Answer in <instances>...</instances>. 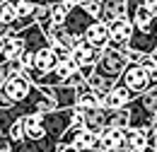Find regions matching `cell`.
<instances>
[{"label":"cell","instance_id":"obj_1","mask_svg":"<svg viewBox=\"0 0 157 152\" xmlns=\"http://www.w3.org/2000/svg\"><path fill=\"white\" fill-rule=\"evenodd\" d=\"M126 109H128V114H131V128H140V131H152V128H155L157 94L152 89L133 97Z\"/></svg>","mask_w":157,"mask_h":152},{"label":"cell","instance_id":"obj_8","mask_svg":"<svg viewBox=\"0 0 157 152\" xmlns=\"http://www.w3.org/2000/svg\"><path fill=\"white\" fill-rule=\"evenodd\" d=\"M99 150L101 152H126V131L106 128L99 133Z\"/></svg>","mask_w":157,"mask_h":152},{"label":"cell","instance_id":"obj_7","mask_svg":"<svg viewBox=\"0 0 157 152\" xmlns=\"http://www.w3.org/2000/svg\"><path fill=\"white\" fill-rule=\"evenodd\" d=\"M46 94L53 99V104H56V109H73L75 106V101H78V92H75V87H70V85H56V87H41Z\"/></svg>","mask_w":157,"mask_h":152},{"label":"cell","instance_id":"obj_36","mask_svg":"<svg viewBox=\"0 0 157 152\" xmlns=\"http://www.w3.org/2000/svg\"><path fill=\"white\" fill-rule=\"evenodd\" d=\"M29 2H34V5H46V0H29Z\"/></svg>","mask_w":157,"mask_h":152},{"label":"cell","instance_id":"obj_15","mask_svg":"<svg viewBox=\"0 0 157 152\" xmlns=\"http://www.w3.org/2000/svg\"><path fill=\"white\" fill-rule=\"evenodd\" d=\"M75 92H78V101H75V106L85 109V111L97 109V106H101V101H104V97L97 94V92L87 85V80H85V82H80L78 87H75Z\"/></svg>","mask_w":157,"mask_h":152},{"label":"cell","instance_id":"obj_17","mask_svg":"<svg viewBox=\"0 0 157 152\" xmlns=\"http://www.w3.org/2000/svg\"><path fill=\"white\" fill-rule=\"evenodd\" d=\"M128 48L131 51H136V53H140V56H152L157 48V41L147 32H140V29H136L133 32V36H131V41H128Z\"/></svg>","mask_w":157,"mask_h":152},{"label":"cell","instance_id":"obj_20","mask_svg":"<svg viewBox=\"0 0 157 152\" xmlns=\"http://www.w3.org/2000/svg\"><path fill=\"white\" fill-rule=\"evenodd\" d=\"M24 53V41L17 32L7 34L5 36V60H12V58H20Z\"/></svg>","mask_w":157,"mask_h":152},{"label":"cell","instance_id":"obj_30","mask_svg":"<svg viewBox=\"0 0 157 152\" xmlns=\"http://www.w3.org/2000/svg\"><path fill=\"white\" fill-rule=\"evenodd\" d=\"M147 34L157 41V17H152V24H150V29H147Z\"/></svg>","mask_w":157,"mask_h":152},{"label":"cell","instance_id":"obj_21","mask_svg":"<svg viewBox=\"0 0 157 152\" xmlns=\"http://www.w3.org/2000/svg\"><path fill=\"white\" fill-rule=\"evenodd\" d=\"M80 68H78V63L73 60V56H65V58H58V63H56V68H53V73L63 80V85L70 80V77L78 73Z\"/></svg>","mask_w":157,"mask_h":152},{"label":"cell","instance_id":"obj_39","mask_svg":"<svg viewBox=\"0 0 157 152\" xmlns=\"http://www.w3.org/2000/svg\"><path fill=\"white\" fill-rule=\"evenodd\" d=\"M152 92H155V94H157V87H152Z\"/></svg>","mask_w":157,"mask_h":152},{"label":"cell","instance_id":"obj_22","mask_svg":"<svg viewBox=\"0 0 157 152\" xmlns=\"http://www.w3.org/2000/svg\"><path fill=\"white\" fill-rule=\"evenodd\" d=\"M73 0H58V2H51V22L53 24H63V19L68 17V12L73 10Z\"/></svg>","mask_w":157,"mask_h":152},{"label":"cell","instance_id":"obj_9","mask_svg":"<svg viewBox=\"0 0 157 152\" xmlns=\"http://www.w3.org/2000/svg\"><path fill=\"white\" fill-rule=\"evenodd\" d=\"M82 39H85L90 46H94L97 51H104V48H109V24H104V22L94 19V22H92V24L85 29Z\"/></svg>","mask_w":157,"mask_h":152},{"label":"cell","instance_id":"obj_13","mask_svg":"<svg viewBox=\"0 0 157 152\" xmlns=\"http://www.w3.org/2000/svg\"><path fill=\"white\" fill-rule=\"evenodd\" d=\"M155 131V128H152ZM152 131H140V128H126V152H143L152 147Z\"/></svg>","mask_w":157,"mask_h":152},{"label":"cell","instance_id":"obj_41","mask_svg":"<svg viewBox=\"0 0 157 152\" xmlns=\"http://www.w3.org/2000/svg\"><path fill=\"white\" fill-rule=\"evenodd\" d=\"M2 2H5V0H0V5H2Z\"/></svg>","mask_w":157,"mask_h":152},{"label":"cell","instance_id":"obj_18","mask_svg":"<svg viewBox=\"0 0 157 152\" xmlns=\"http://www.w3.org/2000/svg\"><path fill=\"white\" fill-rule=\"evenodd\" d=\"M87 85H90V87H92L97 94L104 97V94H109V92H111V89L118 85V80H114V77H106V75H99V73H94V70H92V75L87 77Z\"/></svg>","mask_w":157,"mask_h":152},{"label":"cell","instance_id":"obj_2","mask_svg":"<svg viewBox=\"0 0 157 152\" xmlns=\"http://www.w3.org/2000/svg\"><path fill=\"white\" fill-rule=\"evenodd\" d=\"M126 65H128L126 53H123V51H116V48H111V46H109V48H104V51H101L97 65H94V73L118 80V77H121V73L126 70Z\"/></svg>","mask_w":157,"mask_h":152},{"label":"cell","instance_id":"obj_4","mask_svg":"<svg viewBox=\"0 0 157 152\" xmlns=\"http://www.w3.org/2000/svg\"><path fill=\"white\" fill-rule=\"evenodd\" d=\"M70 56H73V60L78 63V68H80V73H82V75H85V80H87V77L92 75V70H94V65H97L101 51H97L94 46H90L85 39H80L78 44L73 46Z\"/></svg>","mask_w":157,"mask_h":152},{"label":"cell","instance_id":"obj_37","mask_svg":"<svg viewBox=\"0 0 157 152\" xmlns=\"http://www.w3.org/2000/svg\"><path fill=\"white\" fill-rule=\"evenodd\" d=\"M51 2H58V0H46V5H51Z\"/></svg>","mask_w":157,"mask_h":152},{"label":"cell","instance_id":"obj_34","mask_svg":"<svg viewBox=\"0 0 157 152\" xmlns=\"http://www.w3.org/2000/svg\"><path fill=\"white\" fill-rule=\"evenodd\" d=\"M150 145H152V147H155V152H157V128L152 131V142H150Z\"/></svg>","mask_w":157,"mask_h":152},{"label":"cell","instance_id":"obj_16","mask_svg":"<svg viewBox=\"0 0 157 152\" xmlns=\"http://www.w3.org/2000/svg\"><path fill=\"white\" fill-rule=\"evenodd\" d=\"M24 123V138L27 140H44V138H51L46 133V126H44V114H32L22 118ZM56 140V138H53Z\"/></svg>","mask_w":157,"mask_h":152},{"label":"cell","instance_id":"obj_25","mask_svg":"<svg viewBox=\"0 0 157 152\" xmlns=\"http://www.w3.org/2000/svg\"><path fill=\"white\" fill-rule=\"evenodd\" d=\"M7 138H10V142H20L22 138H24V123H22V118H17V121L10 126Z\"/></svg>","mask_w":157,"mask_h":152},{"label":"cell","instance_id":"obj_35","mask_svg":"<svg viewBox=\"0 0 157 152\" xmlns=\"http://www.w3.org/2000/svg\"><path fill=\"white\" fill-rule=\"evenodd\" d=\"M75 5H87V2H92V0H73Z\"/></svg>","mask_w":157,"mask_h":152},{"label":"cell","instance_id":"obj_38","mask_svg":"<svg viewBox=\"0 0 157 152\" xmlns=\"http://www.w3.org/2000/svg\"><path fill=\"white\" fill-rule=\"evenodd\" d=\"M155 128H157V114H155Z\"/></svg>","mask_w":157,"mask_h":152},{"label":"cell","instance_id":"obj_3","mask_svg":"<svg viewBox=\"0 0 157 152\" xmlns=\"http://www.w3.org/2000/svg\"><path fill=\"white\" fill-rule=\"evenodd\" d=\"M118 82H121L123 87H128L136 97L152 89V82H150V77H147L145 68H143L140 63H128V65H126V70H123L121 77H118Z\"/></svg>","mask_w":157,"mask_h":152},{"label":"cell","instance_id":"obj_28","mask_svg":"<svg viewBox=\"0 0 157 152\" xmlns=\"http://www.w3.org/2000/svg\"><path fill=\"white\" fill-rule=\"evenodd\" d=\"M0 152H12V142L7 135H0Z\"/></svg>","mask_w":157,"mask_h":152},{"label":"cell","instance_id":"obj_24","mask_svg":"<svg viewBox=\"0 0 157 152\" xmlns=\"http://www.w3.org/2000/svg\"><path fill=\"white\" fill-rule=\"evenodd\" d=\"M17 19V10H15V2H10V0H5L2 5H0V22L2 24H7V27H12V22Z\"/></svg>","mask_w":157,"mask_h":152},{"label":"cell","instance_id":"obj_12","mask_svg":"<svg viewBox=\"0 0 157 152\" xmlns=\"http://www.w3.org/2000/svg\"><path fill=\"white\" fill-rule=\"evenodd\" d=\"M121 17H126V0H99V22L111 24Z\"/></svg>","mask_w":157,"mask_h":152},{"label":"cell","instance_id":"obj_14","mask_svg":"<svg viewBox=\"0 0 157 152\" xmlns=\"http://www.w3.org/2000/svg\"><path fill=\"white\" fill-rule=\"evenodd\" d=\"M17 34H20L22 41H24V51H29V53H36L39 48L48 46V39H46V34H44V29H41L39 24H32V27L22 29Z\"/></svg>","mask_w":157,"mask_h":152},{"label":"cell","instance_id":"obj_6","mask_svg":"<svg viewBox=\"0 0 157 152\" xmlns=\"http://www.w3.org/2000/svg\"><path fill=\"white\" fill-rule=\"evenodd\" d=\"M92 22H94V17L85 10V5H73V10L68 12V17L63 19V27H65V32L73 39H82L85 29H87Z\"/></svg>","mask_w":157,"mask_h":152},{"label":"cell","instance_id":"obj_19","mask_svg":"<svg viewBox=\"0 0 157 152\" xmlns=\"http://www.w3.org/2000/svg\"><path fill=\"white\" fill-rule=\"evenodd\" d=\"M73 147L78 150H99V135L87 131V128H80L75 138H73Z\"/></svg>","mask_w":157,"mask_h":152},{"label":"cell","instance_id":"obj_29","mask_svg":"<svg viewBox=\"0 0 157 152\" xmlns=\"http://www.w3.org/2000/svg\"><path fill=\"white\" fill-rule=\"evenodd\" d=\"M10 75H12V73H10V65H7V63H0V85H2Z\"/></svg>","mask_w":157,"mask_h":152},{"label":"cell","instance_id":"obj_10","mask_svg":"<svg viewBox=\"0 0 157 152\" xmlns=\"http://www.w3.org/2000/svg\"><path fill=\"white\" fill-rule=\"evenodd\" d=\"M82 128H87V131H92V133H97V135L101 131H106L109 128V109L97 106V109L85 111V116H82Z\"/></svg>","mask_w":157,"mask_h":152},{"label":"cell","instance_id":"obj_32","mask_svg":"<svg viewBox=\"0 0 157 152\" xmlns=\"http://www.w3.org/2000/svg\"><path fill=\"white\" fill-rule=\"evenodd\" d=\"M56 152H80L78 147H73V145H58V150Z\"/></svg>","mask_w":157,"mask_h":152},{"label":"cell","instance_id":"obj_26","mask_svg":"<svg viewBox=\"0 0 157 152\" xmlns=\"http://www.w3.org/2000/svg\"><path fill=\"white\" fill-rule=\"evenodd\" d=\"M85 10H87L92 17L97 19V15H99V0H92V2H87V5H85Z\"/></svg>","mask_w":157,"mask_h":152},{"label":"cell","instance_id":"obj_27","mask_svg":"<svg viewBox=\"0 0 157 152\" xmlns=\"http://www.w3.org/2000/svg\"><path fill=\"white\" fill-rule=\"evenodd\" d=\"M143 7H145L152 17H157V0H143Z\"/></svg>","mask_w":157,"mask_h":152},{"label":"cell","instance_id":"obj_40","mask_svg":"<svg viewBox=\"0 0 157 152\" xmlns=\"http://www.w3.org/2000/svg\"><path fill=\"white\" fill-rule=\"evenodd\" d=\"M10 2H17V0H10Z\"/></svg>","mask_w":157,"mask_h":152},{"label":"cell","instance_id":"obj_23","mask_svg":"<svg viewBox=\"0 0 157 152\" xmlns=\"http://www.w3.org/2000/svg\"><path fill=\"white\" fill-rule=\"evenodd\" d=\"M109 128H131V114L128 109H116V111H109Z\"/></svg>","mask_w":157,"mask_h":152},{"label":"cell","instance_id":"obj_5","mask_svg":"<svg viewBox=\"0 0 157 152\" xmlns=\"http://www.w3.org/2000/svg\"><path fill=\"white\" fill-rule=\"evenodd\" d=\"M133 32H136V27H133V22L128 17H121L116 22H111L109 24V46L116 48V51L128 53V41L133 36Z\"/></svg>","mask_w":157,"mask_h":152},{"label":"cell","instance_id":"obj_11","mask_svg":"<svg viewBox=\"0 0 157 152\" xmlns=\"http://www.w3.org/2000/svg\"><path fill=\"white\" fill-rule=\"evenodd\" d=\"M133 92L128 89V87H123L121 82H118L116 87L109 92V94H104V101H101V106L104 109H109V111H116V109H126L128 104H131V99H133Z\"/></svg>","mask_w":157,"mask_h":152},{"label":"cell","instance_id":"obj_31","mask_svg":"<svg viewBox=\"0 0 157 152\" xmlns=\"http://www.w3.org/2000/svg\"><path fill=\"white\" fill-rule=\"evenodd\" d=\"M0 63H7L5 60V36H0Z\"/></svg>","mask_w":157,"mask_h":152},{"label":"cell","instance_id":"obj_33","mask_svg":"<svg viewBox=\"0 0 157 152\" xmlns=\"http://www.w3.org/2000/svg\"><path fill=\"white\" fill-rule=\"evenodd\" d=\"M7 34H12V27H7V24L0 22V36H7Z\"/></svg>","mask_w":157,"mask_h":152}]
</instances>
